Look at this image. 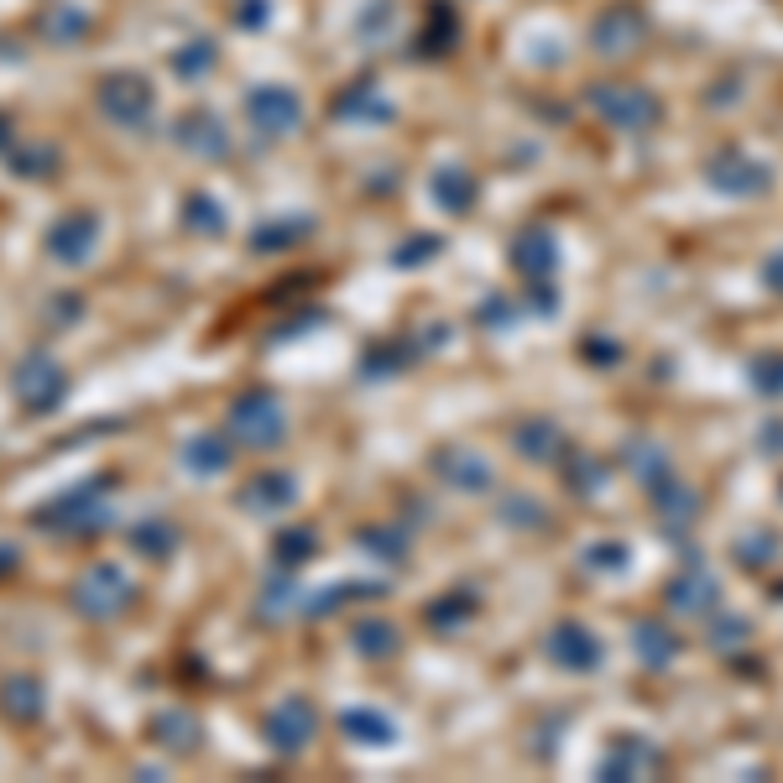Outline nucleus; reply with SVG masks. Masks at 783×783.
<instances>
[{"label":"nucleus","mask_w":783,"mask_h":783,"mask_svg":"<svg viewBox=\"0 0 783 783\" xmlns=\"http://www.w3.org/2000/svg\"><path fill=\"white\" fill-rule=\"evenodd\" d=\"M768 277H773V287H783V257L773 261V266H768Z\"/></svg>","instance_id":"nucleus-4"},{"label":"nucleus","mask_w":783,"mask_h":783,"mask_svg":"<svg viewBox=\"0 0 783 783\" xmlns=\"http://www.w3.org/2000/svg\"><path fill=\"white\" fill-rule=\"evenodd\" d=\"M642 642H648V648H653V653H648V659H653V664H664V659H674V638H659V627H642Z\"/></svg>","instance_id":"nucleus-2"},{"label":"nucleus","mask_w":783,"mask_h":783,"mask_svg":"<svg viewBox=\"0 0 783 783\" xmlns=\"http://www.w3.org/2000/svg\"><path fill=\"white\" fill-rule=\"evenodd\" d=\"M758 381L768 387V392H779V387H783V366H768V371H758Z\"/></svg>","instance_id":"nucleus-3"},{"label":"nucleus","mask_w":783,"mask_h":783,"mask_svg":"<svg viewBox=\"0 0 783 783\" xmlns=\"http://www.w3.org/2000/svg\"><path fill=\"white\" fill-rule=\"evenodd\" d=\"M668 601L679 606V612H689V617H700V612H711L715 606V585H711V574H679L674 585H668Z\"/></svg>","instance_id":"nucleus-1"}]
</instances>
